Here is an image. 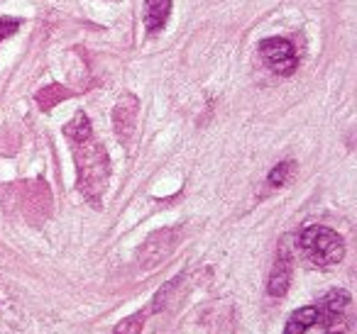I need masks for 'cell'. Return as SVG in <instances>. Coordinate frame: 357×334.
Listing matches in <instances>:
<instances>
[{
  "instance_id": "9c48e42d",
  "label": "cell",
  "mask_w": 357,
  "mask_h": 334,
  "mask_svg": "<svg viewBox=\"0 0 357 334\" xmlns=\"http://www.w3.org/2000/svg\"><path fill=\"white\" fill-rule=\"evenodd\" d=\"M64 134H66V139H69V142H76V139H81V137H89V134H93L91 120L86 118L84 113H76L74 120H71V122L64 127Z\"/></svg>"
},
{
  "instance_id": "30bf717a",
  "label": "cell",
  "mask_w": 357,
  "mask_h": 334,
  "mask_svg": "<svg viewBox=\"0 0 357 334\" xmlns=\"http://www.w3.org/2000/svg\"><path fill=\"white\" fill-rule=\"evenodd\" d=\"M347 305H350V293H345V290H331V293L321 300V308L331 315H342Z\"/></svg>"
},
{
  "instance_id": "277c9868",
  "label": "cell",
  "mask_w": 357,
  "mask_h": 334,
  "mask_svg": "<svg viewBox=\"0 0 357 334\" xmlns=\"http://www.w3.org/2000/svg\"><path fill=\"white\" fill-rule=\"evenodd\" d=\"M176 241H178V232L176 230L154 232V234L149 237L147 241H144L142 251H139V266H142L144 271H149V269H154V266H159L174 251Z\"/></svg>"
},
{
  "instance_id": "8992f818",
  "label": "cell",
  "mask_w": 357,
  "mask_h": 334,
  "mask_svg": "<svg viewBox=\"0 0 357 334\" xmlns=\"http://www.w3.org/2000/svg\"><path fill=\"white\" fill-rule=\"evenodd\" d=\"M289 283H291V256H289L287 251H279L272 273H269L267 293L272 295V298H282V295L287 293Z\"/></svg>"
},
{
  "instance_id": "52a82bcc",
  "label": "cell",
  "mask_w": 357,
  "mask_h": 334,
  "mask_svg": "<svg viewBox=\"0 0 357 334\" xmlns=\"http://www.w3.org/2000/svg\"><path fill=\"white\" fill-rule=\"evenodd\" d=\"M172 13V0H144V27L147 32H159L167 25Z\"/></svg>"
},
{
  "instance_id": "7c38bea8",
  "label": "cell",
  "mask_w": 357,
  "mask_h": 334,
  "mask_svg": "<svg viewBox=\"0 0 357 334\" xmlns=\"http://www.w3.org/2000/svg\"><path fill=\"white\" fill-rule=\"evenodd\" d=\"M294 164L291 161H284V164H277V166L272 168V173H269V186H284L289 178V173H291Z\"/></svg>"
},
{
  "instance_id": "6da1fadb",
  "label": "cell",
  "mask_w": 357,
  "mask_h": 334,
  "mask_svg": "<svg viewBox=\"0 0 357 334\" xmlns=\"http://www.w3.org/2000/svg\"><path fill=\"white\" fill-rule=\"evenodd\" d=\"M74 144V159L79 168V191L91 205H98L100 196L105 193L110 176V159L108 152L100 142H96L93 134L76 139Z\"/></svg>"
},
{
  "instance_id": "3957f363",
  "label": "cell",
  "mask_w": 357,
  "mask_h": 334,
  "mask_svg": "<svg viewBox=\"0 0 357 334\" xmlns=\"http://www.w3.org/2000/svg\"><path fill=\"white\" fill-rule=\"evenodd\" d=\"M259 54H262L264 64L279 76H291L298 66L296 49H294L291 42L282 40V37H272V40L259 42Z\"/></svg>"
},
{
  "instance_id": "8fae6325",
  "label": "cell",
  "mask_w": 357,
  "mask_h": 334,
  "mask_svg": "<svg viewBox=\"0 0 357 334\" xmlns=\"http://www.w3.org/2000/svg\"><path fill=\"white\" fill-rule=\"evenodd\" d=\"M142 327H144V315L137 312V315H132V317L123 319V322L115 327V334H139Z\"/></svg>"
},
{
  "instance_id": "ba28073f",
  "label": "cell",
  "mask_w": 357,
  "mask_h": 334,
  "mask_svg": "<svg viewBox=\"0 0 357 334\" xmlns=\"http://www.w3.org/2000/svg\"><path fill=\"white\" fill-rule=\"evenodd\" d=\"M71 95V90H66L64 86H47V88H42L40 93H37V105H40V110H52L56 103H61V100H66Z\"/></svg>"
},
{
  "instance_id": "4fadbf2b",
  "label": "cell",
  "mask_w": 357,
  "mask_h": 334,
  "mask_svg": "<svg viewBox=\"0 0 357 334\" xmlns=\"http://www.w3.org/2000/svg\"><path fill=\"white\" fill-rule=\"evenodd\" d=\"M22 22L15 20V17H0V42L6 40V37L15 35L17 30H20Z\"/></svg>"
},
{
  "instance_id": "5b68a950",
  "label": "cell",
  "mask_w": 357,
  "mask_h": 334,
  "mask_svg": "<svg viewBox=\"0 0 357 334\" xmlns=\"http://www.w3.org/2000/svg\"><path fill=\"white\" fill-rule=\"evenodd\" d=\"M137 113H139V100H137V95H132V93H125L123 98L118 100V105H115L113 127L123 144H130V139H132L135 125H137Z\"/></svg>"
},
{
  "instance_id": "7a4b0ae2",
  "label": "cell",
  "mask_w": 357,
  "mask_h": 334,
  "mask_svg": "<svg viewBox=\"0 0 357 334\" xmlns=\"http://www.w3.org/2000/svg\"><path fill=\"white\" fill-rule=\"evenodd\" d=\"M298 249L318 266L340 264L345 256V241L337 232L321 225H311L298 234Z\"/></svg>"
}]
</instances>
